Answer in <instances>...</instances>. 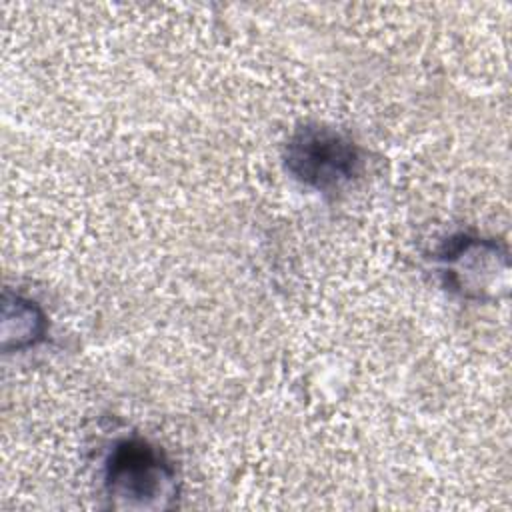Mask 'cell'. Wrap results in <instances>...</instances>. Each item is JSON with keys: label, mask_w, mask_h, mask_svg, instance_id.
<instances>
[{"label": "cell", "mask_w": 512, "mask_h": 512, "mask_svg": "<svg viewBox=\"0 0 512 512\" xmlns=\"http://www.w3.org/2000/svg\"><path fill=\"white\" fill-rule=\"evenodd\" d=\"M108 506L114 510L158 512L178 498L176 470L164 452L142 438L114 442L102 474Z\"/></svg>", "instance_id": "1"}, {"label": "cell", "mask_w": 512, "mask_h": 512, "mask_svg": "<svg viewBox=\"0 0 512 512\" xmlns=\"http://www.w3.org/2000/svg\"><path fill=\"white\" fill-rule=\"evenodd\" d=\"M444 286L476 302L498 300L508 292V250L494 238L456 234L436 254Z\"/></svg>", "instance_id": "2"}, {"label": "cell", "mask_w": 512, "mask_h": 512, "mask_svg": "<svg viewBox=\"0 0 512 512\" xmlns=\"http://www.w3.org/2000/svg\"><path fill=\"white\" fill-rule=\"evenodd\" d=\"M284 162L288 172L304 186L334 192L362 168L358 146L342 132L324 124H304L286 142Z\"/></svg>", "instance_id": "3"}, {"label": "cell", "mask_w": 512, "mask_h": 512, "mask_svg": "<svg viewBox=\"0 0 512 512\" xmlns=\"http://www.w3.org/2000/svg\"><path fill=\"white\" fill-rule=\"evenodd\" d=\"M46 316L42 308L20 294L4 292L2 306V348L10 350H26L36 346L46 336Z\"/></svg>", "instance_id": "4"}]
</instances>
